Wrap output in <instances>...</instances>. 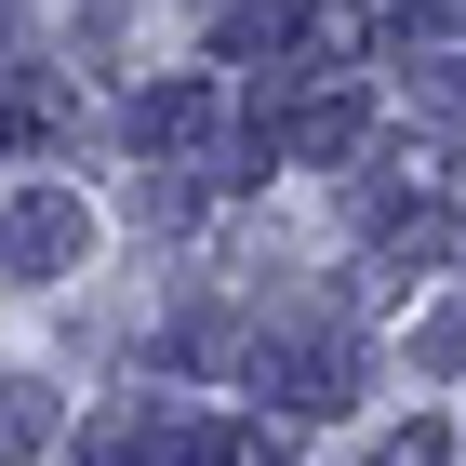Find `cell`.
Returning a JSON list of instances; mask_svg holds the SVG:
<instances>
[{
	"label": "cell",
	"mask_w": 466,
	"mask_h": 466,
	"mask_svg": "<svg viewBox=\"0 0 466 466\" xmlns=\"http://www.w3.org/2000/svg\"><path fill=\"white\" fill-rule=\"evenodd\" d=\"M67 253H80V214H67V200H27V214L0 227V267H67Z\"/></svg>",
	"instance_id": "6da1fadb"
},
{
	"label": "cell",
	"mask_w": 466,
	"mask_h": 466,
	"mask_svg": "<svg viewBox=\"0 0 466 466\" xmlns=\"http://www.w3.org/2000/svg\"><path fill=\"white\" fill-rule=\"evenodd\" d=\"M440 453H453L440 427H400V440H387V466H440Z\"/></svg>",
	"instance_id": "7a4b0ae2"
},
{
	"label": "cell",
	"mask_w": 466,
	"mask_h": 466,
	"mask_svg": "<svg viewBox=\"0 0 466 466\" xmlns=\"http://www.w3.org/2000/svg\"><path fill=\"white\" fill-rule=\"evenodd\" d=\"M40 427V400H0V453H14V440H27Z\"/></svg>",
	"instance_id": "3957f363"
}]
</instances>
